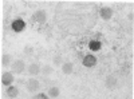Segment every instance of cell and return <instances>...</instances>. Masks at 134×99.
<instances>
[{
  "label": "cell",
  "instance_id": "6da1fadb",
  "mask_svg": "<svg viewBox=\"0 0 134 99\" xmlns=\"http://www.w3.org/2000/svg\"><path fill=\"white\" fill-rule=\"evenodd\" d=\"M26 68H27V66H26L24 60H21V59L14 60V63H12V70H14L15 74H21Z\"/></svg>",
  "mask_w": 134,
  "mask_h": 99
},
{
  "label": "cell",
  "instance_id": "7a4b0ae2",
  "mask_svg": "<svg viewBox=\"0 0 134 99\" xmlns=\"http://www.w3.org/2000/svg\"><path fill=\"white\" fill-rule=\"evenodd\" d=\"M26 89H27L28 92H35V91H38V90L40 89V83H39L36 79L31 78V79H28V82H27V84H26Z\"/></svg>",
  "mask_w": 134,
  "mask_h": 99
},
{
  "label": "cell",
  "instance_id": "3957f363",
  "mask_svg": "<svg viewBox=\"0 0 134 99\" xmlns=\"http://www.w3.org/2000/svg\"><path fill=\"white\" fill-rule=\"evenodd\" d=\"M34 20L38 21L39 24L46 23V20H47V12H46L44 9H39V11H36V12L34 14Z\"/></svg>",
  "mask_w": 134,
  "mask_h": 99
},
{
  "label": "cell",
  "instance_id": "277c9868",
  "mask_svg": "<svg viewBox=\"0 0 134 99\" xmlns=\"http://www.w3.org/2000/svg\"><path fill=\"white\" fill-rule=\"evenodd\" d=\"M82 63H83L85 67L91 68V67H94V66L97 64V58L94 56V55H86V56L83 58V60H82Z\"/></svg>",
  "mask_w": 134,
  "mask_h": 99
},
{
  "label": "cell",
  "instance_id": "5b68a950",
  "mask_svg": "<svg viewBox=\"0 0 134 99\" xmlns=\"http://www.w3.org/2000/svg\"><path fill=\"white\" fill-rule=\"evenodd\" d=\"M99 15L103 20H110L111 16H113V9H111L110 7H103V8H100Z\"/></svg>",
  "mask_w": 134,
  "mask_h": 99
},
{
  "label": "cell",
  "instance_id": "8992f818",
  "mask_svg": "<svg viewBox=\"0 0 134 99\" xmlns=\"http://www.w3.org/2000/svg\"><path fill=\"white\" fill-rule=\"evenodd\" d=\"M26 28V23H24V20H21V19H16L12 21V30L15 32H21Z\"/></svg>",
  "mask_w": 134,
  "mask_h": 99
},
{
  "label": "cell",
  "instance_id": "52a82bcc",
  "mask_svg": "<svg viewBox=\"0 0 134 99\" xmlns=\"http://www.w3.org/2000/svg\"><path fill=\"white\" fill-rule=\"evenodd\" d=\"M12 82H14V75L11 72H3L2 74V83H3V86L9 87L11 84H12Z\"/></svg>",
  "mask_w": 134,
  "mask_h": 99
},
{
  "label": "cell",
  "instance_id": "ba28073f",
  "mask_svg": "<svg viewBox=\"0 0 134 99\" xmlns=\"http://www.w3.org/2000/svg\"><path fill=\"white\" fill-rule=\"evenodd\" d=\"M106 87H107V89H110V90H114L115 89V87H117V78H115V76H113V75H109L107 76V78H106Z\"/></svg>",
  "mask_w": 134,
  "mask_h": 99
},
{
  "label": "cell",
  "instance_id": "9c48e42d",
  "mask_svg": "<svg viewBox=\"0 0 134 99\" xmlns=\"http://www.w3.org/2000/svg\"><path fill=\"white\" fill-rule=\"evenodd\" d=\"M40 70H42V67L38 64V63H32V64H30L28 67H27V71H28V74L30 75H38L39 72H40Z\"/></svg>",
  "mask_w": 134,
  "mask_h": 99
},
{
  "label": "cell",
  "instance_id": "30bf717a",
  "mask_svg": "<svg viewBox=\"0 0 134 99\" xmlns=\"http://www.w3.org/2000/svg\"><path fill=\"white\" fill-rule=\"evenodd\" d=\"M62 71H63L64 75L72 74V71H74V64H72L71 62H64V63L62 64Z\"/></svg>",
  "mask_w": 134,
  "mask_h": 99
},
{
  "label": "cell",
  "instance_id": "8fae6325",
  "mask_svg": "<svg viewBox=\"0 0 134 99\" xmlns=\"http://www.w3.org/2000/svg\"><path fill=\"white\" fill-rule=\"evenodd\" d=\"M18 94H19V90L15 86H9L7 89V96H9V98H16Z\"/></svg>",
  "mask_w": 134,
  "mask_h": 99
},
{
  "label": "cell",
  "instance_id": "7c38bea8",
  "mask_svg": "<svg viewBox=\"0 0 134 99\" xmlns=\"http://www.w3.org/2000/svg\"><path fill=\"white\" fill-rule=\"evenodd\" d=\"M88 47H90L91 51H99L100 47H102V44H100L99 40H91L90 44H88Z\"/></svg>",
  "mask_w": 134,
  "mask_h": 99
},
{
  "label": "cell",
  "instance_id": "4fadbf2b",
  "mask_svg": "<svg viewBox=\"0 0 134 99\" xmlns=\"http://www.w3.org/2000/svg\"><path fill=\"white\" fill-rule=\"evenodd\" d=\"M59 89H58V87H51V89H48V96L50 98H57V96H59Z\"/></svg>",
  "mask_w": 134,
  "mask_h": 99
},
{
  "label": "cell",
  "instance_id": "5bb4252c",
  "mask_svg": "<svg viewBox=\"0 0 134 99\" xmlns=\"http://www.w3.org/2000/svg\"><path fill=\"white\" fill-rule=\"evenodd\" d=\"M2 64L4 66V67H7V66L11 64V55H8V54L3 55L2 56Z\"/></svg>",
  "mask_w": 134,
  "mask_h": 99
},
{
  "label": "cell",
  "instance_id": "9a60e30c",
  "mask_svg": "<svg viewBox=\"0 0 134 99\" xmlns=\"http://www.w3.org/2000/svg\"><path fill=\"white\" fill-rule=\"evenodd\" d=\"M52 71H54V68L51 67V66H48V64L43 66V67H42V70H40V72H43L44 75H50Z\"/></svg>",
  "mask_w": 134,
  "mask_h": 99
},
{
  "label": "cell",
  "instance_id": "2e32d148",
  "mask_svg": "<svg viewBox=\"0 0 134 99\" xmlns=\"http://www.w3.org/2000/svg\"><path fill=\"white\" fill-rule=\"evenodd\" d=\"M31 99H48V96H47L46 94H43V92H39V94H36V95H34Z\"/></svg>",
  "mask_w": 134,
  "mask_h": 99
},
{
  "label": "cell",
  "instance_id": "e0dca14e",
  "mask_svg": "<svg viewBox=\"0 0 134 99\" xmlns=\"http://www.w3.org/2000/svg\"><path fill=\"white\" fill-rule=\"evenodd\" d=\"M54 64H57V66H59V64H63V63H62V56L57 55V56L54 58Z\"/></svg>",
  "mask_w": 134,
  "mask_h": 99
},
{
  "label": "cell",
  "instance_id": "ac0fdd59",
  "mask_svg": "<svg viewBox=\"0 0 134 99\" xmlns=\"http://www.w3.org/2000/svg\"><path fill=\"white\" fill-rule=\"evenodd\" d=\"M129 19L133 21V19H134V16H133V14H129Z\"/></svg>",
  "mask_w": 134,
  "mask_h": 99
}]
</instances>
